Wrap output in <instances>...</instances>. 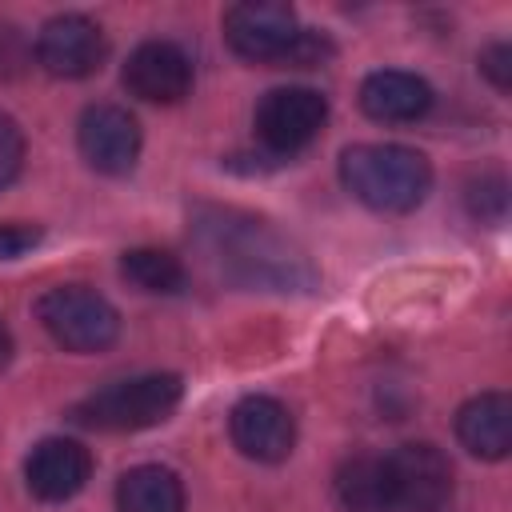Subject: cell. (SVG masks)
<instances>
[{
	"mask_svg": "<svg viewBox=\"0 0 512 512\" xmlns=\"http://www.w3.org/2000/svg\"><path fill=\"white\" fill-rule=\"evenodd\" d=\"M120 272L140 292L172 296V292L184 288V264L164 248H132V252H124L120 256Z\"/></svg>",
	"mask_w": 512,
	"mask_h": 512,
	"instance_id": "obj_17",
	"label": "cell"
},
{
	"mask_svg": "<svg viewBox=\"0 0 512 512\" xmlns=\"http://www.w3.org/2000/svg\"><path fill=\"white\" fill-rule=\"evenodd\" d=\"M36 240H40V232L28 228V224H0V260H16V256H24Z\"/></svg>",
	"mask_w": 512,
	"mask_h": 512,
	"instance_id": "obj_20",
	"label": "cell"
},
{
	"mask_svg": "<svg viewBox=\"0 0 512 512\" xmlns=\"http://www.w3.org/2000/svg\"><path fill=\"white\" fill-rule=\"evenodd\" d=\"M8 356H12V336H8V328L0 324V368L8 364Z\"/></svg>",
	"mask_w": 512,
	"mask_h": 512,
	"instance_id": "obj_21",
	"label": "cell"
},
{
	"mask_svg": "<svg viewBox=\"0 0 512 512\" xmlns=\"http://www.w3.org/2000/svg\"><path fill=\"white\" fill-rule=\"evenodd\" d=\"M456 440L480 460H504L512 448V400L504 392H480L456 412Z\"/></svg>",
	"mask_w": 512,
	"mask_h": 512,
	"instance_id": "obj_14",
	"label": "cell"
},
{
	"mask_svg": "<svg viewBox=\"0 0 512 512\" xmlns=\"http://www.w3.org/2000/svg\"><path fill=\"white\" fill-rule=\"evenodd\" d=\"M124 88L148 104H176L192 92V60L172 40H144L124 64Z\"/></svg>",
	"mask_w": 512,
	"mask_h": 512,
	"instance_id": "obj_11",
	"label": "cell"
},
{
	"mask_svg": "<svg viewBox=\"0 0 512 512\" xmlns=\"http://www.w3.org/2000/svg\"><path fill=\"white\" fill-rule=\"evenodd\" d=\"M232 444L260 464H280L296 448V420L276 396H244L228 416Z\"/></svg>",
	"mask_w": 512,
	"mask_h": 512,
	"instance_id": "obj_10",
	"label": "cell"
},
{
	"mask_svg": "<svg viewBox=\"0 0 512 512\" xmlns=\"http://www.w3.org/2000/svg\"><path fill=\"white\" fill-rule=\"evenodd\" d=\"M328 120V100L316 88H272L260 104H256V136L268 152L276 156H292L304 144H312L320 136Z\"/></svg>",
	"mask_w": 512,
	"mask_h": 512,
	"instance_id": "obj_6",
	"label": "cell"
},
{
	"mask_svg": "<svg viewBox=\"0 0 512 512\" xmlns=\"http://www.w3.org/2000/svg\"><path fill=\"white\" fill-rule=\"evenodd\" d=\"M20 164H24V132L12 116L0 112V188H8L20 176Z\"/></svg>",
	"mask_w": 512,
	"mask_h": 512,
	"instance_id": "obj_18",
	"label": "cell"
},
{
	"mask_svg": "<svg viewBox=\"0 0 512 512\" xmlns=\"http://www.w3.org/2000/svg\"><path fill=\"white\" fill-rule=\"evenodd\" d=\"M388 460L392 512H440L452 500V464L436 444H400Z\"/></svg>",
	"mask_w": 512,
	"mask_h": 512,
	"instance_id": "obj_7",
	"label": "cell"
},
{
	"mask_svg": "<svg viewBox=\"0 0 512 512\" xmlns=\"http://www.w3.org/2000/svg\"><path fill=\"white\" fill-rule=\"evenodd\" d=\"M104 56H108V40L100 24L80 12L52 16L36 36V60L44 64V72L64 76V80L92 76L104 64Z\"/></svg>",
	"mask_w": 512,
	"mask_h": 512,
	"instance_id": "obj_9",
	"label": "cell"
},
{
	"mask_svg": "<svg viewBox=\"0 0 512 512\" xmlns=\"http://www.w3.org/2000/svg\"><path fill=\"white\" fill-rule=\"evenodd\" d=\"M224 40L248 64H320L328 52L324 36L300 28L296 12L280 0H244L224 12Z\"/></svg>",
	"mask_w": 512,
	"mask_h": 512,
	"instance_id": "obj_3",
	"label": "cell"
},
{
	"mask_svg": "<svg viewBox=\"0 0 512 512\" xmlns=\"http://www.w3.org/2000/svg\"><path fill=\"white\" fill-rule=\"evenodd\" d=\"M196 240L208 252V260L244 288H312L316 272L308 256L280 236L268 220L236 208H204L196 216Z\"/></svg>",
	"mask_w": 512,
	"mask_h": 512,
	"instance_id": "obj_1",
	"label": "cell"
},
{
	"mask_svg": "<svg viewBox=\"0 0 512 512\" xmlns=\"http://www.w3.org/2000/svg\"><path fill=\"white\" fill-rule=\"evenodd\" d=\"M88 476H92V456L84 444H76L68 436L40 440L24 460V484L44 504L72 500L88 484Z\"/></svg>",
	"mask_w": 512,
	"mask_h": 512,
	"instance_id": "obj_12",
	"label": "cell"
},
{
	"mask_svg": "<svg viewBox=\"0 0 512 512\" xmlns=\"http://www.w3.org/2000/svg\"><path fill=\"white\" fill-rule=\"evenodd\" d=\"M344 188L372 212H412L432 192V164L404 144H352L340 156Z\"/></svg>",
	"mask_w": 512,
	"mask_h": 512,
	"instance_id": "obj_2",
	"label": "cell"
},
{
	"mask_svg": "<svg viewBox=\"0 0 512 512\" xmlns=\"http://www.w3.org/2000/svg\"><path fill=\"white\" fill-rule=\"evenodd\" d=\"M120 512H184V484L164 464L128 468L116 484Z\"/></svg>",
	"mask_w": 512,
	"mask_h": 512,
	"instance_id": "obj_16",
	"label": "cell"
},
{
	"mask_svg": "<svg viewBox=\"0 0 512 512\" xmlns=\"http://www.w3.org/2000/svg\"><path fill=\"white\" fill-rule=\"evenodd\" d=\"M76 144L88 168L104 176H124L140 160V124L120 104H92L80 116Z\"/></svg>",
	"mask_w": 512,
	"mask_h": 512,
	"instance_id": "obj_8",
	"label": "cell"
},
{
	"mask_svg": "<svg viewBox=\"0 0 512 512\" xmlns=\"http://www.w3.org/2000/svg\"><path fill=\"white\" fill-rule=\"evenodd\" d=\"M336 500L344 512H392V480L388 460L360 452L336 472Z\"/></svg>",
	"mask_w": 512,
	"mask_h": 512,
	"instance_id": "obj_15",
	"label": "cell"
},
{
	"mask_svg": "<svg viewBox=\"0 0 512 512\" xmlns=\"http://www.w3.org/2000/svg\"><path fill=\"white\" fill-rule=\"evenodd\" d=\"M44 332L68 352H104L120 336V312L84 284H56L36 300Z\"/></svg>",
	"mask_w": 512,
	"mask_h": 512,
	"instance_id": "obj_5",
	"label": "cell"
},
{
	"mask_svg": "<svg viewBox=\"0 0 512 512\" xmlns=\"http://www.w3.org/2000/svg\"><path fill=\"white\" fill-rule=\"evenodd\" d=\"M360 108H364V116H372L380 124H408V120H420L432 108V88L416 72L380 68V72L364 76Z\"/></svg>",
	"mask_w": 512,
	"mask_h": 512,
	"instance_id": "obj_13",
	"label": "cell"
},
{
	"mask_svg": "<svg viewBox=\"0 0 512 512\" xmlns=\"http://www.w3.org/2000/svg\"><path fill=\"white\" fill-rule=\"evenodd\" d=\"M180 376L172 372H148V376H132V380H116L108 388L88 392L76 408L72 420L84 428H100V432H140V428H156L164 424L176 404H180Z\"/></svg>",
	"mask_w": 512,
	"mask_h": 512,
	"instance_id": "obj_4",
	"label": "cell"
},
{
	"mask_svg": "<svg viewBox=\"0 0 512 512\" xmlns=\"http://www.w3.org/2000/svg\"><path fill=\"white\" fill-rule=\"evenodd\" d=\"M480 72L500 88V92H508L512 88V48L500 40V44H488L484 52H480Z\"/></svg>",
	"mask_w": 512,
	"mask_h": 512,
	"instance_id": "obj_19",
	"label": "cell"
}]
</instances>
